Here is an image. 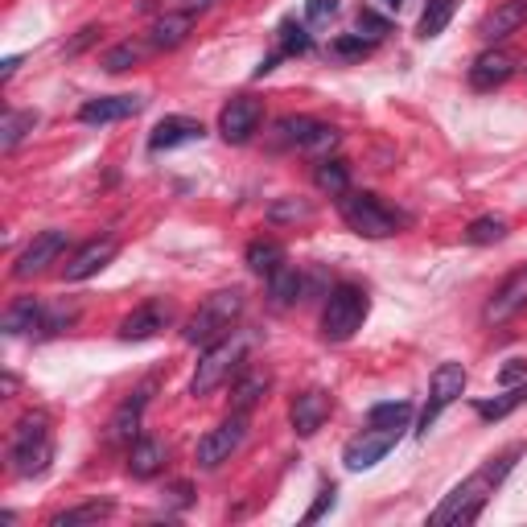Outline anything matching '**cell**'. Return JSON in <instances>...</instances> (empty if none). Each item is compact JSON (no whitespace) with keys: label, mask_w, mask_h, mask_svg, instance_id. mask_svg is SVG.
<instances>
[{"label":"cell","mask_w":527,"mask_h":527,"mask_svg":"<svg viewBox=\"0 0 527 527\" xmlns=\"http://www.w3.org/2000/svg\"><path fill=\"white\" fill-rule=\"evenodd\" d=\"M519 445H511L507 453H499L495 462H486L482 470H474L466 482H458L449 490V495L441 499V507L429 515V523L433 527H449V523H474L478 515H482V507L490 503V495L499 490V482L515 470V462H519Z\"/></svg>","instance_id":"1"},{"label":"cell","mask_w":527,"mask_h":527,"mask_svg":"<svg viewBox=\"0 0 527 527\" xmlns=\"http://www.w3.org/2000/svg\"><path fill=\"white\" fill-rule=\"evenodd\" d=\"M54 462V429L46 412H25L9 437V470L17 478H42Z\"/></svg>","instance_id":"2"},{"label":"cell","mask_w":527,"mask_h":527,"mask_svg":"<svg viewBox=\"0 0 527 527\" xmlns=\"http://www.w3.org/2000/svg\"><path fill=\"white\" fill-rule=\"evenodd\" d=\"M243 309H248V297H243V289H219V293H210V297L190 313V322H186L182 338H186L190 346H210V342H219V338H227V334L239 330Z\"/></svg>","instance_id":"3"},{"label":"cell","mask_w":527,"mask_h":527,"mask_svg":"<svg viewBox=\"0 0 527 527\" xmlns=\"http://www.w3.org/2000/svg\"><path fill=\"white\" fill-rule=\"evenodd\" d=\"M371 313V297L363 285H355V280H342V285L330 289L326 297V309H322V338L326 342H350L363 322Z\"/></svg>","instance_id":"4"},{"label":"cell","mask_w":527,"mask_h":527,"mask_svg":"<svg viewBox=\"0 0 527 527\" xmlns=\"http://www.w3.org/2000/svg\"><path fill=\"white\" fill-rule=\"evenodd\" d=\"M338 210H342V223L355 235H363V239H388V235H396L404 227L400 210H392L388 202H383L379 194H371V190H346L342 202H338Z\"/></svg>","instance_id":"5"},{"label":"cell","mask_w":527,"mask_h":527,"mask_svg":"<svg viewBox=\"0 0 527 527\" xmlns=\"http://www.w3.org/2000/svg\"><path fill=\"white\" fill-rule=\"evenodd\" d=\"M243 355H248V334H227L219 342H210L206 346V355L198 359V371L190 379V396H210V392H219L223 383L243 367Z\"/></svg>","instance_id":"6"},{"label":"cell","mask_w":527,"mask_h":527,"mask_svg":"<svg viewBox=\"0 0 527 527\" xmlns=\"http://www.w3.org/2000/svg\"><path fill=\"white\" fill-rule=\"evenodd\" d=\"M338 145V128L313 120V116H285L272 124V149H301V153H326Z\"/></svg>","instance_id":"7"},{"label":"cell","mask_w":527,"mask_h":527,"mask_svg":"<svg viewBox=\"0 0 527 527\" xmlns=\"http://www.w3.org/2000/svg\"><path fill=\"white\" fill-rule=\"evenodd\" d=\"M466 392V367L462 363H441L429 379V404L425 412H420V425H416V437H425L433 425H437V416L453 404V400H462Z\"/></svg>","instance_id":"8"},{"label":"cell","mask_w":527,"mask_h":527,"mask_svg":"<svg viewBox=\"0 0 527 527\" xmlns=\"http://www.w3.org/2000/svg\"><path fill=\"white\" fill-rule=\"evenodd\" d=\"M243 437H248V412L227 416L223 425H215L198 441V466L202 470H219L223 462H231V453L243 445Z\"/></svg>","instance_id":"9"},{"label":"cell","mask_w":527,"mask_h":527,"mask_svg":"<svg viewBox=\"0 0 527 527\" xmlns=\"http://www.w3.org/2000/svg\"><path fill=\"white\" fill-rule=\"evenodd\" d=\"M404 437V429H375V425H367L359 437H350L346 441V449H342V462H346V470H371V466H379L388 453L396 449V441Z\"/></svg>","instance_id":"10"},{"label":"cell","mask_w":527,"mask_h":527,"mask_svg":"<svg viewBox=\"0 0 527 527\" xmlns=\"http://www.w3.org/2000/svg\"><path fill=\"white\" fill-rule=\"evenodd\" d=\"M260 120H264V103L252 95H235L219 112V132H223L227 145H248V140L260 132Z\"/></svg>","instance_id":"11"},{"label":"cell","mask_w":527,"mask_h":527,"mask_svg":"<svg viewBox=\"0 0 527 527\" xmlns=\"http://www.w3.org/2000/svg\"><path fill=\"white\" fill-rule=\"evenodd\" d=\"M527 309V268H515L503 285L490 293V301L482 305V322L486 326H503V322H511L515 313H523Z\"/></svg>","instance_id":"12"},{"label":"cell","mask_w":527,"mask_h":527,"mask_svg":"<svg viewBox=\"0 0 527 527\" xmlns=\"http://www.w3.org/2000/svg\"><path fill=\"white\" fill-rule=\"evenodd\" d=\"M66 243H70V235L66 231H42L38 239L29 243V248L17 256V264H13V276L17 280H29V276H38V272H46L62 252H66Z\"/></svg>","instance_id":"13"},{"label":"cell","mask_w":527,"mask_h":527,"mask_svg":"<svg viewBox=\"0 0 527 527\" xmlns=\"http://www.w3.org/2000/svg\"><path fill=\"white\" fill-rule=\"evenodd\" d=\"M149 396H153V383H145V388H136L112 416L108 425V445H132L140 437V416H145L149 408Z\"/></svg>","instance_id":"14"},{"label":"cell","mask_w":527,"mask_h":527,"mask_svg":"<svg viewBox=\"0 0 527 527\" xmlns=\"http://www.w3.org/2000/svg\"><path fill=\"white\" fill-rule=\"evenodd\" d=\"M116 252H120V243H116V235H103V239H91V243H83V248L70 256V264L62 268V276L66 280H87V276H95V272H103L112 260H116Z\"/></svg>","instance_id":"15"},{"label":"cell","mask_w":527,"mask_h":527,"mask_svg":"<svg viewBox=\"0 0 527 527\" xmlns=\"http://www.w3.org/2000/svg\"><path fill=\"white\" fill-rule=\"evenodd\" d=\"M145 108L140 95H99V99H87L79 108V124H116V120H128Z\"/></svg>","instance_id":"16"},{"label":"cell","mask_w":527,"mask_h":527,"mask_svg":"<svg viewBox=\"0 0 527 527\" xmlns=\"http://www.w3.org/2000/svg\"><path fill=\"white\" fill-rule=\"evenodd\" d=\"M330 396L322 392V388H309V392H301L297 400H293V408H289V420H293V433L297 437H313L322 425H326V416H330Z\"/></svg>","instance_id":"17"},{"label":"cell","mask_w":527,"mask_h":527,"mask_svg":"<svg viewBox=\"0 0 527 527\" xmlns=\"http://www.w3.org/2000/svg\"><path fill=\"white\" fill-rule=\"evenodd\" d=\"M206 128L202 120H190V116H165L153 136H149V149L153 153H169V149H182V145H194V140H202Z\"/></svg>","instance_id":"18"},{"label":"cell","mask_w":527,"mask_h":527,"mask_svg":"<svg viewBox=\"0 0 527 527\" xmlns=\"http://www.w3.org/2000/svg\"><path fill=\"white\" fill-rule=\"evenodd\" d=\"M165 326H169V305L145 301V305H136L128 318L120 322V338H124V342H145V338L161 334Z\"/></svg>","instance_id":"19"},{"label":"cell","mask_w":527,"mask_h":527,"mask_svg":"<svg viewBox=\"0 0 527 527\" xmlns=\"http://www.w3.org/2000/svg\"><path fill=\"white\" fill-rule=\"evenodd\" d=\"M511 75H515V58H511L507 50H486V54H478L474 66H470V87H474V91H495V87H503Z\"/></svg>","instance_id":"20"},{"label":"cell","mask_w":527,"mask_h":527,"mask_svg":"<svg viewBox=\"0 0 527 527\" xmlns=\"http://www.w3.org/2000/svg\"><path fill=\"white\" fill-rule=\"evenodd\" d=\"M523 25H527V0H503V5L478 25V38L495 46V42L511 38V33L523 29Z\"/></svg>","instance_id":"21"},{"label":"cell","mask_w":527,"mask_h":527,"mask_svg":"<svg viewBox=\"0 0 527 527\" xmlns=\"http://www.w3.org/2000/svg\"><path fill=\"white\" fill-rule=\"evenodd\" d=\"M165 458H169V449H165V441H157V437H136L132 445H128V474L132 478H157L161 470H165Z\"/></svg>","instance_id":"22"},{"label":"cell","mask_w":527,"mask_h":527,"mask_svg":"<svg viewBox=\"0 0 527 527\" xmlns=\"http://www.w3.org/2000/svg\"><path fill=\"white\" fill-rule=\"evenodd\" d=\"M5 334L9 338H21V334H42L46 326V305L42 301H33V297H17L9 309H5Z\"/></svg>","instance_id":"23"},{"label":"cell","mask_w":527,"mask_h":527,"mask_svg":"<svg viewBox=\"0 0 527 527\" xmlns=\"http://www.w3.org/2000/svg\"><path fill=\"white\" fill-rule=\"evenodd\" d=\"M190 29H194V13H182V9L178 13H165L149 29V46L153 50H173V46H182L190 38Z\"/></svg>","instance_id":"24"},{"label":"cell","mask_w":527,"mask_h":527,"mask_svg":"<svg viewBox=\"0 0 527 527\" xmlns=\"http://www.w3.org/2000/svg\"><path fill=\"white\" fill-rule=\"evenodd\" d=\"M305 293V280H301V272L297 268H276L272 276H268V301H272V309H289V305H297V297Z\"/></svg>","instance_id":"25"},{"label":"cell","mask_w":527,"mask_h":527,"mask_svg":"<svg viewBox=\"0 0 527 527\" xmlns=\"http://www.w3.org/2000/svg\"><path fill=\"white\" fill-rule=\"evenodd\" d=\"M243 260H248V268H252L256 276L268 280L276 268H285V248H280L276 239H252L248 252H243Z\"/></svg>","instance_id":"26"},{"label":"cell","mask_w":527,"mask_h":527,"mask_svg":"<svg viewBox=\"0 0 527 527\" xmlns=\"http://www.w3.org/2000/svg\"><path fill=\"white\" fill-rule=\"evenodd\" d=\"M313 186H318L322 194H330V198H342L350 190V169H346V161L322 157L318 165H313Z\"/></svg>","instance_id":"27"},{"label":"cell","mask_w":527,"mask_h":527,"mask_svg":"<svg viewBox=\"0 0 527 527\" xmlns=\"http://www.w3.org/2000/svg\"><path fill=\"white\" fill-rule=\"evenodd\" d=\"M523 404H527V383H511V388H507L503 396H495V400H478L474 412H478L482 420H503V416H511L515 408H523Z\"/></svg>","instance_id":"28"},{"label":"cell","mask_w":527,"mask_h":527,"mask_svg":"<svg viewBox=\"0 0 527 527\" xmlns=\"http://www.w3.org/2000/svg\"><path fill=\"white\" fill-rule=\"evenodd\" d=\"M38 112H5V120H0V149H5V153H13L17 145H21V140L33 132V128H38Z\"/></svg>","instance_id":"29"},{"label":"cell","mask_w":527,"mask_h":527,"mask_svg":"<svg viewBox=\"0 0 527 527\" xmlns=\"http://www.w3.org/2000/svg\"><path fill=\"white\" fill-rule=\"evenodd\" d=\"M268 388H272V379L264 375V371H256V375H243L235 388H231V408L235 412H248V408H256L264 396H268Z\"/></svg>","instance_id":"30"},{"label":"cell","mask_w":527,"mask_h":527,"mask_svg":"<svg viewBox=\"0 0 527 527\" xmlns=\"http://www.w3.org/2000/svg\"><path fill=\"white\" fill-rule=\"evenodd\" d=\"M116 507L108 499H95V503H79V507H70V511H58L50 515V527H83V523H99V519H108Z\"/></svg>","instance_id":"31"},{"label":"cell","mask_w":527,"mask_h":527,"mask_svg":"<svg viewBox=\"0 0 527 527\" xmlns=\"http://www.w3.org/2000/svg\"><path fill=\"white\" fill-rule=\"evenodd\" d=\"M313 50V38L305 33V25H297L293 17L280 21L276 29V58H297V54H309Z\"/></svg>","instance_id":"32"},{"label":"cell","mask_w":527,"mask_h":527,"mask_svg":"<svg viewBox=\"0 0 527 527\" xmlns=\"http://www.w3.org/2000/svg\"><path fill=\"white\" fill-rule=\"evenodd\" d=\"M408 420H412L408 400H388V404H375L367 412V425H375V429H408Z\"/></svg>","instance_id":"33"},{"label":"cell","mask_w":527,"mask_h":527,"mask_svg":"<svg viewBox=\"0 0 527 527\" xmlns=\"http://www.w3.org/2000/svg\"><path fill=\"white\" fill-rule=\"evenodd\" d=\"M449 17H453V0H425V13H420V25H416V33L420 38H441L445 33V25H449Z\"/></svg>","instance_id":"34"},{"label":"cell","mask_w":527,"mask_h":527,"mask_svg":"<svg viewBox=\"0 0 527 527\" xmlns=\"http://www.w3.org/2000/svg\"><path fill=\"white\" fill-rule=\"evenodd\" d=\"M466 239L474 243V248H486V243H499V239H507V223H503L499 215H482V219H474V223L466 227Z\"/></svg>","instance_id":"35"},{"label":"cell","mask_w":527,"mask_h":527,"mask_svg":"<svg viewBox=\"0 0 527 527\" xmlns=\"http://www.w3.org/2000/svg\"><path fill=\"white\" fill-rule=\"evenodd\" d=\"M136 62H140V46H132V42H120L103 54V70H108V75H124V70Z\"/></svg>","instance_id":"36"},{"label":"cell","mask_w":527,"mask_h":527,"mask_svg":"<svg viewBox=\"0 0 527 527\" xmlns=\"http://www.w3.org/2000/svg\"><path fill=\"white\" fill-rule=\"evenodd\" d=\"M371 46H375V42H371V38H363V33H346V38H334V46H330V50H334L338 58H367V54H371Z\"/></svg>","instance_id":"37"},{"label":"cell","mask_w":527,"mask_h":527,"mask_svg":"<svg viewBox=\"0 0 527 527\" xmlns=\"http://www.w3.org/2000/svg\"><path fill=\"white\" fill-rule=\"evenodd\" d=\"M309 215H313V210H309L305 202H297V198H285V202H276V206L268 210L272 223H285V219H289V223H301V219H309Z\"/></svg>","instance_id":"38"},{"label":"cell","mask_w":527,"mask_h":527,"mask_svg":"<svg viewBox=\"0 0 527 527\" xmlns=\"http://www.w3.org/2000/svg\"><path fill=\"white\" fill-rule=\"evenodd\" d=\"M338 17V0H305V21L309 25H330Z\"/></svg>","instance_id":"39"},{"label":"cell","mask_w":527,"mask_h":527,"mask_svg":"<svg viewBox=\"0 0 527 527\" xmlns=\"http://www.w3.org/2000/svg\"><path fill=\"white\" fill-rule=\"evenodd\" d=\"M388 29H392V25L383 21L379 13H371V9H359V33H367L371 42H379V38H383V33H388Z\"/></svg>","instance_id":"40"},{"label":"cell","mask_w":527,"mask_h":527,"mask_svg":"<svg viewBox=\"0 0 527 527\" xmlns=\"http://www.w3.org/2000/svg\"><path fill=\"white\" fill-rule=\"evenodd\" d=\"M334 503H338V490H334V486H322V490H318V503H313V507L305 511V523H318Z\"/></svg>","instance_id":"41"},{"label":"cell","mask_w":527,"mask_h":527,"mask_svg":"<svg viewBox=\"0 0 527 527\" xmlns=\"http://www.w3.org/2000/svg\"><path fill=\"white\" fill-rule=\"evenodd\" d=\"M95 38H99V25H83V29H79V38L70 42V46H62V54H66V58H75V54H83Z\"/></svg>","instance_id":"42"},{"label":"cell","mask_w":527,"mask_h":527,"mask_svg":"<svg viewBox=\"0 0 527 527\" xmlns=\"http://www.w3.org/2000/svg\"><path fill=\"white\" fill-rule=\"evenodd\" d=\"M519 379H527V363L523 359H507L503 371H499V383H503V388H511V383H519Z\"/></svg>","instance_id":"43"},{"label":"cell","mask_w":527,"mask_h":527,"mask_svg":"<svg viewBox=\"0 0 527 527\" xmlns=\"http://www.w3.org/2000/svg\"><path fill=\"white\" fill-rule=\"evenodd\" d=\"M165 495H169V503H173V507H190V503H194L190 482H173V486L165 490Z\"/></svg>","instance_id":"44"},{"label":"cell","mask_w":527,"mask_h":527,"mask_svg":"<svg viewBox=\"0 0 527 527\" xmlns=\"http://www.w3.org/2000/svg\"><path fill=\"white\" fill-rule=\"evenodd\" d=\"M17 66H21V54H13V58L0 62V83H9V79L17 75Z\"/></svg>","instance_id":"45"},{"label":"cell","mask_w":527,"mask_h":527,"mask_svg":"<svg viewBox=\"0 0 527 527\" xmlns=\"http://www.w3.org/2000/svg\"><path fill=\"white\" fill-rule=\"evenodd\" d=\"M173 5H182V13H198L210 5V0H173Z\"/></svg>","instance_id":"46"},{"label":"cell","mask_w":527,"mask_h":527,"mask_svg":"<svg viewBox=\"0 0 527 527\" xmlns=\"http://www.w3.org/2000/svg\"><path fill=\"white\" fill-rule=\"evenodd\" d=\"M388 5H392V9H400V0H388Z\"/></svg>","instance_id":"47"}]
</instances>
